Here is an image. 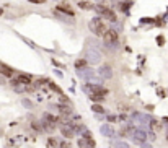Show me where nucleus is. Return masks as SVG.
Masks as SVG:
<instances>
[{
	"label": "nucleus",
	"mask_w": 168,
	"mask_h": 148,
	"mask_svg": "<svg viewBox=\"0 0 168 148\" xmlns=\"http://www.w3.org/2000/svg\"><path fill=\"white\" fill-rule=\"evenodd\" d=\"M88 28H90V31H92L93 34H97V36H103L104 33H106V30H108L106 25H104V21L100 16H95L93 20H90Z\"/></svg>",
	"instance_id": "nucleus-1"
},
{
	"label": "nucleus",
	"mask_w": 168,
	"mask_h": 148,
	"mask_svg": "<svg viewBox=\"0 0 168 148\" xmlns=\"http://www.w3.org/2000/svg\"><path fill=\"white\" fill-rule=\"evenodd\" d=\"M95 10L98 12V16L101 18H104V20H108V21H116V13H114V10L113 8H109V7H104V5H101V3H100V5H97L95 7Z\"/></svg>",
	"instance_id": "nucleus-2"
},
{
	"label": "nucleus",
	"mask_w": 168,
	"mask_h": 148,
	"mask_svg": "<svg viewBox=\"0 0 168 148\" xmlns=\"http://www.w3.org/2000/svg\"><path fill=\"white\" fill-rule=\"evenodd\" d=\"M101 37H103L104 46H108V47H116L119 44V34L114 30H106V33Z\"/></svg>",
	"instance_id": "nucleus-3"
},
{
	"label": "nucleus",
	"mask_w": 168,
	"mask_h": 148,
	"mask_svg": "<svg viewBox=\"0 0 168 148\" xmlns=\"http://www.w3.org/2000/svg\"><path fill=\"white\" fill-rule=\"evenodd\" d=\"M85 91L90 93V94H100V96H106V90H104L101 85H97V83H87L85 85Z\"/></svg>",
	"instance_id": "nucleus-4"
},
{
	"label": "nucleus",
	"mask_w": 168,
	"mask_h": 148,
	"mask_svg": "<svg viewBox=\"0 0 168 148\" xmlns=\"http://www.w3.org/2000/svg\"><path fill=\"white\" fill-rule=\"evenodd\" d=\"M88 62V64H92V65H97L101 62V54L95 49V47H92V49H88L87 51V59H85Z\"/></svg>",
	"instance_id": "nucleus-5"
},
{
	"label": "nucleus",
	"mask_w": 168,
	"mask_h": 148,
	"mask_svg": "<svg viewBox=\"0 0 168 148\" xmlns=\"http://www.w3.org/2000/svg\"><path fill=\"white\" fill-rule=\"evenodd\" d=\"M98 75H100L103 80H111V78H113V69H111V65L101 64V67L98 69Z\"/></svg>",
	"instance_id": "nucleus-6"
},
{
	"label": "nucleus",
	"mask_w": 168,
	"mask_h": 148,
	"mask_svg": "<svg viewBox=\"0 0 168 148\" xmlns=\"http://www.w3.org/2000/svg\"><path fill=\"white\" fill-rule=\"evenodd\" d=\"M132 119L136 121L137 125H141V127H145L148 125V122H150V116H147V114H139V112H134L132 114Z\"/></svg>",
	"instance_id": "nucleus-7"
},
{
	"label": "nucleus",
	"mask_w": 168,
	"mask_h": 148,
	"mask_svg": "<svg viewBox=\"0 0 168 148\" xmlns=\"http://www.w3.org/2000/svg\"><path fill=\"white\" fill-rule=\"evenodd\" d=\"M56 12L57 13H64V15H67V16H75V10H72V7L69 5V3H65V2L59 3V5L56 7Z\"/></svg>",
	"instance_id": "nucleus-8"
},
{
	"label": "nucleus",
	"mask_w": 168,
	"mask_h": 148,
	"mask_svg": "<svg viewBox=\"0 0 168 148\" xmlns=\"http://www.w3.org/2000/svg\"><path fill=\"white\" fill-rule=\"evenodd\" d=\"M131 137L134 138V142H136V143H145V140H147V132L142 130V129H134V132H132Z\"/></svg>",
	"instance_id": "nucleus-9"
},
{
	"label": "nucleus",
	"mask_w": 168,
	"mask_h": 148,
	"mask_svg": "<svg viewBox=\"0 0 168 148\" xmlns=\"http://www.w3.org/2000/svg\"><path fill=\"white\" fill-rule=\"evenodd\" d=\"M60 133H62V137H64V138H67V140H70V138L75 137V132H74V129L70 127L69 122L60 125Z\"/></svg>",
	"instance_id": "nucleus-10"
},
{
	"label": "nucleus",
	"mask_w": 168,
	"mask_h": 148,
	"mask_svg": "<svg viewBox=\"0 0 168 148\" xmlns=\"http://www.w3.org/2000/svg\"><path fill=\"white\" fill-rule=\"evenodd\" d=\"M31 82H33V77H31V75H28V73H20L13 83H15V85H23V86H25V85H30Z\"/></svg>",
	"instance_id": "nucleus-11"
},
{
	"label": "nucleus",
	"mask_w": 168,
	"mask_h": 148,
	"mask_svg": "<svg viewBox=\"0 0 168 148\" xmlns=\"http://www.w3.org/2000/svg\"><path fill=\"white\" fill-rule=\"evenodd\" d=\"M59 114L60 117H70L72 114H74V109H72V106H69V104H59Z\"/></svg>",
	"instance_id": "nucleus-12"
},
{
	"label": "nucleus",
	"mask_w": 168,
	"mask_h": 148,
	"mask_svg": "<svg viewBox=\"0 0 168 148\" xmlns=\"http://www.w3.org/2000/svg\"><path fill=\"white\" fill-rule=\"evenodd\" d=\"M79 77L83 80H93L95 78V72L92 69H82L79 70Z\"/></svg>",
	"instance_id": "nucleus-13"
},
{
	"label": "nucleus",
	"mask_w": 168,
	"mask_h": 148,
	"mask_svg": "<svg viewBox=\"0 0 168 148\" xmlns=\"http://www.w3.org/2000/svg\"><path fill=\"white\" fill-rule=\"evenodd\" d=\"M100 132H101L106 138H113L114 137V130H113V127L109 125V124H103V125L100 127Z\"/></svg>",
	"instance_id": "nucleus-14"
},
{
	"label": "nucleus",
	"mask_w": 168,
	"mask_h": 148,
	"mask_svg": "<svg viewBox=\"0 0 168 148\" xmlns=\"http://www.w3.org/2000/svg\"><path fill=\"white\" fill-rule=\"evenodd\" d=\"M0 73L7 78H12L13 77V69H10V67L5 65V64H0Z\"/></svg>",
	"instance_id": "nucleus-15"
},
{
	"label": "nucleus",
	"mask_w": 168,
	"mask_h": 148,
	"mask_svg": "<svg viewBox=\"0 0 168 148\" xmlns=\"http://www.w3.org/2000/svg\"><path fill=\"white\" fill-rule=\"evenodd\" d=\"M79 8H82V10H95V5L92 2H88V0H80Z\"/></svg>",
	"instance_id": "nucleus-16"
},
{
	"label": "nucleus",
	"mask_w": 168,
	"mask_h": 148,
	"mask_svg": "<svg viewBox=\"0 0 168 148\" xmlns=\"http://www.w3.org/2000/svg\"><path fill=\"white\" fill-rule=\"evenodd\" d=\"M87 65H88V62L85 60V59H79V60H75V64L74 67L77 70H82V69H87Z\"/></svg>",
	"instance_id": "nucleus-17"
},
{
	"label": "nucleus",
	"mask_w": 168,
	"mask_h": 148,
	"mask_svg": "<svg viewBox=\"0 0 168 148\" xmlns=\"http://www.w3.org/2000/svg\"><path fill=\"white\" fill-rule=\"evenodd\" d=\"M88 98L93 101V104H101L104 101V96H100V94H90L88 93Z\"/></svg>",
	"instance_id": "nucleus-18"
},
{
	"label": "nucleus",
	"mask_w": 168,
	"mask_h": 148,
	"mask_svg": "<svg viewBox=\"0 0 168 148\" xmlns=\"http://www.w3.org/2000/svg\"><path fill=\"white\" fill-rule=\"evenodd\" d=\"M42 130H46V132H54L56 130V125H52L51 122H47L42 119Z\"/></svg>",
	"instance_id": "nucleus-19"
},
{
	"label": "nucleus",
	"mask_w": 168,
	"mask_h": 148,
	"mask_svg": "<svg viewBox=\"0 0 168 148\" xmlns=\"http://www.w3.org/2000/svg\"><path fill=\"white\" fill-rule=\"evenodd\" d=\"M44 121L51 122L52 125H57V124H59V119H57L56 116H52V114H44Z\"/></svg>",
	"instance_id": "nucleus-20"
},
{
	"label": "nucleus",
	"mask_w": 168,
	"mask_h": 148,
	"mask_svg": "<svg viewBox=\"0 0 168 148\" xmlns=\"http://www.w3.org/2000/svg\"><path fill=\"white\" fill-rule=\"evenodd\" d=\"M132 132H134V129H132V125H129V127H124L122 130H121V137H124V138H127L129 135H132Z\"/></svg>",
	"instance_id": "nucleus-21"
},
{
	"label": "nucleus",
	"mask_w": 168,
	"mask_h": 148,
	"mask_svg": "<svg viewBox=\"0 0 168 148\" xmlns=\"http://www.w3.org/2000/svg\"><path fill=\"white\" fill-rule=\"evenodd\" d=\"M148 125H150L152 130H158V129H162V124L155 121V119H150V122H148Z\"/></svg>",
	"instance_id": "nucleus-22"
},
{
	"label": "nucleus",
	"mask_w": 168,
	"mask_h": 148,
	"mask_svg": "<svg viewBox=\"0 0 168 148\" xmlns=\"http://www.w3.org/2000/svg\"><path fill=\"white\" fill-rule=\"evenodd\" d=\"M92 111L95 114H104V107L101 106V104H93L92 106Z\"/></svg>",
	"instance_id": "nucleus-23"
},
{
	"label": "nucleus",
	"mask_w": 168,
	"mask_h": 148,
	"mask_svg": "<svg viewBox=\"0 0 168 148\" xmlns=\"http://www.w3.org/2000/svg\"><path fill=\"white\" fill-rule=\"evenodd\" d=\"M77 145H79L80 148H90V146H88V143H87V140H85L83 137H82V138H79V140H77Z\"/></svg>",
	"instance_id": "nucleus-24"
},
{
	"label": "nucleus",
	"mask_w": 168,
	"mask_h": 148,
	"mask_svg": "<svg viewBox=\"0 0 168 148\" xmlns=\"http://www.w3.org/2000/svg\"><path fill=\"white\" fill-rule=\"evenodd\" d=\"M49 88L52 90V91H56L57 94H62V90H60L59 86H57V85H56V83H51V82H49Z\"/></svg>",
	"instance_id": "nucleus-25"
},
{
	"label": "nucleus",
	"mask_w": 168,
	"mask_h": 148,
	"mask_svg": "<svg viewBox=\"0 0 168 148\" xmlns=\"http://www.w3.org/2000/svg\"><path fill=\"white\" fill-rule=\"evenodd\" d=\"M57 145H59V143H57V140L54 137H51L49 140H47V146H57Z\"/></svg>",
	"instance_id": "nucleus-26"
},
{
	"label": "nucleus",
	"mask_w": 168,
	"mask_h": 148,
	"mask_svg": "<svg viewBox=\"0 0 168 148\" xmlns=\"http://www.w3.org/2000/svg\"><path fill=\"white\" fill-rule=\"evenodd\" d=\"M129 5H131V3H121V12L126 13V12L129 10Z\"/></svg>",
	"instance_id": "nucleus-27"
},
{
	"label": "nucleus",
	"mask_w": 168,
	"mask_h": 148,
	"mask_svg": "<svg viewBox=\"0 0 168 148\" xmlns=\"http://www.w3.org/2000/svg\"><path fill=\"white\" fill-rule=\"evenodd\" d=\"M59 146L60 148H70V143L69 142H59Z\"/></svg>",
	"instance_id": "nucleus-28"
},
{
	"label": "nucleus",
	"mask_w": 168,
	"mask_h": 148,
	"mask_svg": "<svg viewBox=\"0 0 168 148\" xmlns=\"http://www.w3.org/2000/svg\"><path fill=\"white\" fill-rule=\"evenodd\" d=\"M31 127L35 129V130H38V132H41V130H42V129L39 127V124H38V122H33V124H31Z\"/></svg>",
	"instance_id": "nucleus-29"
},
{
	"label": "nucleus",
	"mask_w": 168,
	"mask_h": 148,
	"mask_svg": "<svg viewBox=\"0 0 168 148\" xmlns=\"http://www.w3.org/2000/svg\"><path fill=\"white\" fill-rule=\"evenodd\" d=\"M108 122H116V116H113V114H109V116H108Z\"/></svg>",
	"instance_id": "nucleus-30"
},
{
	"label": "nucleus",
	"mask_w": 168,
	"mask_h": 148,
	"mask_svg": "<svg viewBox=\"0 0 168 148\" xmlns=\"http://www.w3.org/2000/svg\"><path fill=\"white\" fill-rule=\"evenodd\" d=\"M147 137L150 138V140H155V138H157V137H155V132H150V133H147Z\"/></svg>",
	"instance_id": "nucleus-31"
},
{
	"label": "nucleus",
	"mask_w": 168,
	"mask_h": 148,
	"mask_svg": "<svg viewBox=\"0 0 168 148\" xmlns=\"http://www.w3.org/2000/svg\"><path fill=\"white\" fill-rule=\"evenodd\" d=\"M119 111H122V112H127V111H129V107H127V106H119Z\"/></svg>",
	"instance_id": "nucleus-32"
},
{
	"label": "nucleus",
	"mask_w": 168,
	"mask_h": 148,
	"mask_svg": "<svg viewBox=\"0 0 168 148\" xmlns=\"http://www.w3.org/2000/svg\"><path fill=\"white\" fill-rule=\"evenodd\" d=\"M30 2H31V3H44L46 0H30Z\"/></svg>",
	"instance_id": "nucleus-33"
},
{
	"label": "nucleus",
	"mask_w": 168,
	"mask_h": 148,
	"mask_svg": "<svg viewBox=\"0 0 168 148\" xmlns=\"http://www.w3.org/2000/svg\"><path fill=\"white\" fill-rule=\"evenodd\" d=\"M141 146H142V148H152L150 145H148V143H141Z\"/></svg>",
	"instance_id": "nucleus-34"
},
{
	"label": "nucleus",
	"mask_w": 168,
	"mask_h": 148,
	"mask_svg": "<svg viewBox=\"0 0 168 148\" xmlns=\"http://www.w3.org/2000/svg\"><path fill=\"white\" fill-rule=\"evenodd\" d=\"M163 122H165V124H168V117H163Z\"/></svg>",
	"instance_id": "nucleus-35"
},
{
	"label": "nucleus",
	"mask_w": 168,
	"mask_h": 148,
	"mask_svg": "<svg viewBox=\"0 0 168 148\" xmlns=\"http://www.w3.org/2000/svg\"><path fill=\"white\" fill-rule=\"evenodd\" d=\"M95 2H98V5H100V3H101V2H103V0H95Z\"/></svg>",
	"instance_id": "nucleus-36"
},
{
	"label": "nucleus",
	"mask_w": 168,
	"mask_h": 148,
	"mask_svg": "<svg viewBox=\"0 0 168 148\" xmlns=\"http://www.w3.org/2000/svg\"><path fill=\"white\" fill-rule=\"evenodd\" d=\"M2 13H3V10H2V8H0V15H2Z\"/></svg>",
	"instance_id": "nucleus-37"
},
{
	"label": "nucleus",
	"mask_w": 168,
	"mask_h": 148,
	"mask_svg": "<svg viewBox=\"0 0 168 148\" xmlns=\"http://www.w3.org/2000/svg\"><path fill=\"white\" fill-rule=\"evenodd\" d=\"M166 140H168V133H166Z\"/></svg>",
	"instance_id": "nucleus-38"
},
{
	"label": "nucleus",
	"mask_w": 168,
	"mask_h": 148,
	"mask_svg": "<svg viewBox=\"0 0 168 148\" xmlns=\"http://www.w3.org/2000/svg\"><path fill=\"white\" fill-rule=\"evenodd\" d=\"M79 2H80V0H79Z\"/></svg>",
	"instance_id": "nucleus-39"
}]
</instances>
